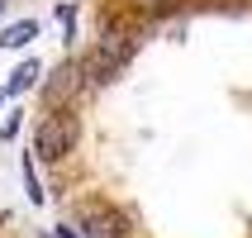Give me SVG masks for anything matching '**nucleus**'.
<instances>
[{"label": "nucleus", "instance_id": "1", "mask_svg": "<svg viewBox=\"0 0 252 238\" xmlns=\"http://www.w3.org/2000/svg\"><path fill=\"white\" fill-rule=\"evenodd\" d=\"M133 53H138V29H105L100 43L91 48V57L81 62V81H91V86L110 81L114 71H124V62Z\"/></svg>", "mask_w": 252, "mask_h": 238}, {"label": "nucleus", "instance_id": "2", "mask_svg": "<svg viewBox=\"0 0 252 238\" xmlns=\"http://www.w3.org/2000/svg\"><path fill=\"white\" fill-rule=\"evenodd\" d=\"M76 138H81V114L67 110V105H57V110H48L38 119V129H33V157L62 162V157L76 148Z\"/></svg>", "mask_w": 252, "mask_h": 238}, {"label": "nucleus", "instance_id": "3", "mask_svg": "<svg viewBox=\"0 0 252 238\" xmlns=\"http://www.w3.org/2000/svg\"><path fill=\"white\" fill-rule=\"evenodd\" d=\"M76 234H81V238H128L133 229H128V214L124 210H114V205L95 200V205H86V210H81Z\"/></svg>", "mask_w": 252, "mask_h": 238}, {"label": "nucleus", "instance_id": "4", "mask_svg": "<svg viewBox=\"0 0 252 238\" xmlns=\"http://www.w3.org/2000/svg\"><path fill=\"white\" fill-rule=\"evenodd\" d=\"M38 76H43V62H38V57H24V62L10 71V81L0 86V91H5V96H24V91L38 86Z\"/></svg>", "mask_w": 252, "mask_h": 238}, {"label": "nucleus", "instance_id": "5", "mask_svg": "<svg viewBox=\"0 0 252 238\" xmlns=\"http://www.w3.org/2000/svg\"><path fill=\"white\" fill-rule=\"evenodd\" d=\"M76 76H81V67H76V62H62V67L53 71V81H48V91H43V96H48V105H62V100L71 96V91H76Z\"/></svg>", "mask_w": 252, "mask_h": 238}, {"label": "nucleus", "instance_id": "6", "mask_svg": "<svg viewBox=\"0 0 252 238\" xmlns=\"http://www.w3.org/2000/svg\"><path fill=\"white\" fill-rule=\"evenodd\" d=\"M38 38V19H19V24L0 29V48H29Z\"/></svg>", "mask_w": 252, "mask_h": 238}, {"label": "nucleus", "instance_id": "7", "mask_svg": "<svg viewBox=\"0 0 252 238\" xmlns=\"http://www.w3.org/2000/svg\"><path fill=\"white\" fill-rule=\"evenodd\" d=\"M19 171H24V191H29V200H33V205H43V186H38V171H33V153H24Z\"/></svg>", "mask_w": 252, "mask_h": 238}, {"label": "nucleus", "instance_id": "8", "mask_svg": "<svg viewBox=\"0 0 252 238\" xmlns=\"http://www.w3.org/2000/svg\"><path fill=\"white\" fill-rule=\"evenodd\" d=\"M14 134H19V114H10V119H5V124H0V138H5V143H10Z\"/></svg>", "mask_w": 252, "mask_h": 238}, {"label": "nucleus", "instance_id": "9", "mask_svg": "<svg viewBox=\"0 0 252 238\" xmlns=\"http://www.w3.org/2000/svg\"><path fill=\"white\" fill-rule=\"evenodd\" d=\"M53 238H81V234H76L71 224H57V234H53Z\"/></svg>", "mask_w": 252, "mask_h": 238}, {"label": "nucleus", "instance_id": "10", "mask_svg": "<svg viewBox=\"0 0 252 238\" xmlns=\"http://www.w3.org/2000/svg\"><path fill=\"white\" fill-rule=\"evenodd\" d=\"M133 5H162V0H133Z\"/></svg>", "mask_w": 252, "mask_h": 238}, {"label": "nucleus", "instance_id": "11", "mask_svg": "<svg viewBox=\"0 0 252 238\" xmlns=\"http://www.w3.org/2000/svg\"><path fill=\"white\" fill-rule=\"evenodd\" d=\"M0 105H5V91H0Z\"/></svg>", "mask_w": 252, "mask_h": 238}, {"label": "nucleus", "instance_id": "12", "mask_svg": "<svg viewBox=\"0 0 252 238\" xmlns=\"http://www.w3.org/2000/svg\"><path fill=\"white\" fill-rule=\"evenodd\" d=\"M0 14H5V0H0Z\"/></svg>", "mask_w": 252, "mask_h": 238}]
</instances>
